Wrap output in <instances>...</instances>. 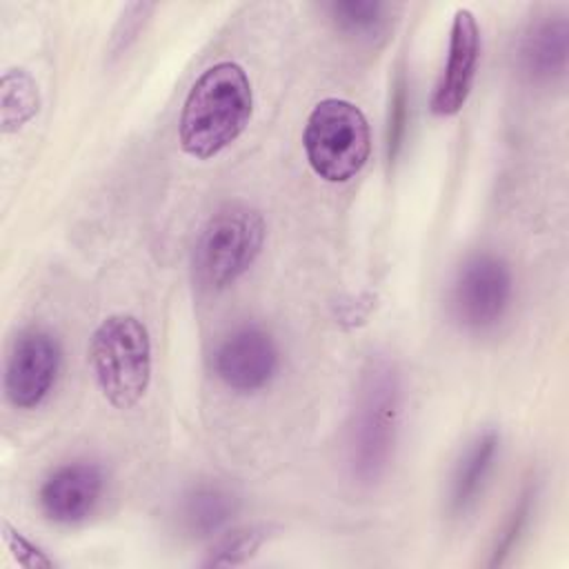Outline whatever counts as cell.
Here are the masks:
<instances>
[{"instance_id":"1","label":"cell","mask_w":569,"mask_h":569,"mask_svg":"<svg viewBox=\"0 0 569 569\" xmlns=\"http://www.w3.org/2000/svg\"><path fill=\"white\" fill-rule=\"evenodd\" d=\"M253 113V89L247 71L231 60L204 69L191 84L178 138L187 156L209 160L224 151L247 129Z\"/></svg>"},{"instance_id":"2","label":"cell","mask_w":569,"mask_h":569,"mask_svg":"<svg viewBox=\"0 0 569 569\" xmlns=\"http://www.w3.org/2000/svg\"><path fill=\"white\" fill-rule=\"evenodd\" d=\"M400 422V378L387 358L362 369L347 436V467L358 485H376L396 449Z\"/></svg>"},{"instance_id":"3","label":"cell","mask_w":569,"mask_h":569,"mask_svg":"<svg viewBox=\"0 0 569 569\" xmlns=\"http://www.w3.org/2000/svg\"><path fill=\"white\" fill-rule=\"evenodd\" d=\"M98 389L116 409L136 407L151 382V340L144 322L131 313L104 318L89 345Z\"/></svg>"},{"instance_id":"4","label":"cell","mask_w":569,"mask_h":569,"mask_svg":"<svg viewBox=\"0 0 569 569\" xmlns=\"http://www.w3.org/2000/svg\"><path fill=\"white\" fill-rule=\"evenodd\" d=\"M264 218L244 202H227L202 224L193 247V280L207 291L233 284L260 256Z\"/></svg>"},{"instance_id":"5","label":"cell","mask_w":569,"mask_h":569,"mask_svg":"<svg viewBox=\"0 0 569 569\" xmlns=\"http://www.w3.org/2000/svg\"><path fill=\"white\" fill-rule=\"evenodd\" d=\"M302 147L309 167L327 182H347L371 153V129L360 107L342 98L320 100L305 124Z\"/></svg>"},{"instance_id":"6","label":"cell","mask_w":569,"mask_h":569,"mask_svg":"<svg viewBox=\"0 0 569 569\" xmlns=\"http://www.w3.org/2000/svg\"><path fill=\"white\" fill-rule=\"evenodd\" d=\"M513 298V278L509 264L496 253L469 256L449 291L453 320L469 331L493 329L509 311Z\"/></svg>"},{"instance_id":"7","label":"cell","mask_w":569,"mask_h":569,"mask_svg":"<svg viewBox=\"0 0 569 569\" xmlns=\"http://www.w3.org/2000/svg\"><path fill=\"white\" fill-rule=\"evenodd\" d=\"M60 342L47 329H24L7 358L4 393L18 409L38 407L56 385L60 371Z\"/></svg>"},{"instance_id":"8","label":"cell","mask_w":569,"mask_h":569,"mask_svg":"<svg viewBox=\"0 0 569 569\" xmlns=\"http://www.w3.org/2000/svg\"><path fill=\"white\" fill-rule=\"evenodd\" d=\"M218 380L236 393L264 389L278 371V347L273 336L260 325L231 329L213 351Z\"/></svg>"},{"instance_id":"9","label":"cell","mask_w":569,"mask_h":569,"mask_svg":"<svg viewBox=\"0 0 569 569\" xmlns=\"http://www.w3.org/2000/svg\"><path fill=\"white\" fill-rule=\"evenodd\" d=\"M478 58H480L478 20L469 9H456L451 33H449L447 64L431 96V111L436 116H442V118L456 116L465 107L476 80Z\"/></svg>"},{"instance_id":"10","label":"cell","mask_w":569,"mask_h":569,"mask_svg":"<svg viewBox=\"0 0 569 569\" xmlns=\"http://www.w3.org/2000/svg\"><path fill=\"white\" fill-rule=\"evenodd\" d=\"M104 491V473L96 462L73 460L53 469L38 491L42 513L58 525H76L91 516Z\"/></svg>"},{"instance_id":"11","label":"cell","mask_w":569,"mask_h":569,"mask_svg":"<svg viewBox=\"0 0 569 569\" xmlns=\"http://www.w3.org/2000/svg\"><path fill=\"white\" fill-rule=\"evenodd\" d=\"M500 453V433L482 429L460 453L447 493V509L453 518L467 516L480 500Z\"/></svg>"},{"instance_id":"12","label":"cell","mask_w":569,"mask_h":569,"mask_svg":"<svg viewBox=\"0 0 569 569\" xmlns=\"http://www.w3.org/2000/svg\"><path fill=\"white\" fill-rule=\"evenodd\" d=\"M569 27L565 16L533 22L520 40V67L536 82H553L567 69Z\"/></svg>"},{"instance_id":"13","label":"cell","mask_w":569,"mask_h":569,"mask_svg":"<svg viewBox=\"0 0 569 569\" xmlns=\"http://www.w3.org/2000/svg\"><path fill=\"white\" fill-rule=\"evenodd\" d=\"M238 511V498L218 482H200L191 487L178 507V520L191 538H211Z\"/></svg>"},{"instance_id":"14","label":"cell","mask_w":569,"mask_h":569,"mask_svg":"<svg viewBox=\"0 0 569 569\" xmlns=\"http://www.w3.org/2000/svg\"><path fill=\"white\" fill-rule=\"evenodd\" d=\"M40 109V91L24 69H7L0 78V122L11 133L27 124Z\"/></svg>"},{"instance_id":"15","label":"cell","mask_w":569,"mask_h":569,"mask_svg":"<svg viewBox=\"0 0 569 569\" xmlns=\"http://www.w3.org/2000/svg\"><path fill=\"white\" fill-rule=\"evenodd\" d=\"M382 2L371 0H351V2H329L327 11L336 27L356 38H376L387 27Z\"/></svg>"},{"instance_id":"16","label":"cell","mask_w":569,"mask_h":569,"mask_svg":"<svg viewBox=\"0 0 569 569\" xmlns=\"http://www.w3.org/2000/svg\"><path fill=\"white\" fill-rule=\"evenodd\" d=\"M533 507H536V487L529 485L525 487V491L520 493V498L516 500V505L511 507L507 520L502 522L493 545H491V558H489V567H500L507 556L513 551V547L518 545V540L522 538V533L529 527V520L533 516Z\"/></svg>"},{"instance_id":"17","label":"cell","mask_w":569,"mask_h":569,"mask_svg":"<svg viewBox=\"0 0 569 569\" xmlns=\"http://www.w3.org/2000/svg\"><path fill=\"white\" fill-rule=\"evenodd\" d=\"M269 529L267 527H242L227 531L209 551V558L204 560L207 567H233L247 562L267 540Z\"/></svg>"},{"instance_id":"18","label":"cell","mask_w":569,"mask_h":569,"mask_svg":"<svg viewBox=\"0 0 569 569\" xmlns=\"http://www.w3.org/2000/svg\"><path fill=\"white\" fill-rule=\"evenodd\" d=\"M407 120H409V91H407V80L400 73L393 84L389 120H387V158L389 160H396L400 153L405 131H407Z\"/></svg>"},{"instance_id":"19","label":"cell","mask_w":569,"mask_h":569,"mask_svg":"<svg viewBox=\"0 0 569 569\" xmlns=\"http://www.w3.org/2000/svg\"><path fill=\"white\" fill-rule=\"evenodd\" d=\"M2 540L7 545V549L11 551L13 560L20 567H29V569H38V567H51L53 560L49 556H44V551H40L33 542H29L20 531H16L9 522L2 525Z\"/></svg>"},{"instance_id":"20","label":"cell","mask_w":569,"mask_h":569,"mask_svg":"<svg viewBox=\"0 0 569 569\" xmlns=\"http://www.w3.org/2000/svg\"><path fill=\"white\" fill-rule=\"evenodd\" d=\"M151 9H153V4H147V2H131L124 7V11L118 20V27L113 31V38H111V51L127 49L129 40L136 38L140 24L144 22V18Z\"/></svg>"}]
</instances>
